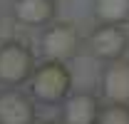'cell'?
Segmentation results:
<instances>
[{"mask_svg": "<svg viewBox=\"0 0 129 124\" xmlns=\"http://www.w3.org/2000/svg\"><path fill=\"white\" fill-rule=\"evenodd\" d=\"M87 47L92 52V57L102 62L122 60L129 50V35L124 30V25H104L99 22L87 37Z\"/></svg>", "mask_w": 129, "mask_h": 124, "instance_id": "4", "label": "cell"}, {"mask_svg": "<svg viewBox=\"0 0 129 124\" xmlns=\"http://www.w3.org/2000/svg\"><path fill=\"white\" fill-rule=\"evenodd\" d=\"M50 124H52V122H50Z\"/></svg>", "mask_w": 129, "mask_h": 124, "instance_id": "11", "label": "cell"}, {"mask_svg": "<svg viewBox=\"0 0 129 124\" xmlns=\"http://www.w3.org/2000/svg\"><path fill=\"white\" fill-rule=\"evenodd\" d=\"M30 94L42 104H60L72 89V75L64 62L47 60L30 75Z\"/></svg>", "mask_w": 129, "mask_h": 124, "instance_id": "1", "label": "cell"}, {"mask_svg": "<svg viewBox=\"0 0 129 124\" xmlns=\"http://www.w3.org/2000/svg\"><path fill=\"white\" fill-rule=\"evenodd\" d=\"M82 45V37L75 25L70 22H50L47 30L42 32V40H40V47H42V55L47 60H57V62H67L72 57H77Z\"/></svg>", "mask_w": 129, "mask_h": 124, "instance_id": "3", "label": "cell"}, {"mask_svg": "<svg viewBox=\"0 0 129 124\" xmlns=\"http://www.w3.org/2000/svg\"><path fill=\"white\" fill-rule=\"evenodd\" d=\"M35 72V55L22 42H3L0 45V84L20 87Z\"/></svg>", "mask_w": 129, "mask_h": 124, "instance_id": "2", "label": "cell"}, {"mask_svg": "<svg viewBox=\"0 0 129 124\" xmlns=\"http://www.w3.org/2000/svg\"><path fill=\"white\" fill-rule=\"evenodd\" d=\"M97 124H129V104H117L109 102L107 107L99 109Z\"/></svg>", "mask_w": 129, "mask_h": 124, "instance_id": "10", "label": "cell"}, {"mask_svg": "<svg viewBox=\"0 0 129 124\" xmlns=\"http://www.w3.org/2000/svg\"><path fill=\"white\" fill-rule=\"evenodd\" d=\"M92 13H94L97 22L127 25L129 22V0H92Z\"/></svg>", "mask_w": 129, "mask_h": 124, "instance_id": "9", "label": "cell"}, {"mask_svg": "<svg viewBox=\"0 0 129 124\" xmlns=\"http://www.w3.org/2000/svg\"><path fill=\"white\" fill-rule=\"evenodd\" d=\"M0 124H35V104L27 94L8 87L0 92Z\"/></svg>", "mask_w": 129, "mask_h": 124, "instance_id": "5", "label": "cell"}, {"mask_svg": "<svg viewBox=\"0 0 129 124\" xmlns=\"http://www.w3.org/2000/svg\"><path fill=\"white\" fill-rule=\"evenodd\" d=\"M102 94L117 102V104H129V60H112L104 65L102 72Z\"/></svg>", "mask_w": 129, "mask_h": 124, "instance_id": "6", "label": "cell"}, {"mask_svg": "<svg viewBox=\"0 0 129 124\" xmlns=\"http://www.w3.org/2000/svg\"><path fill=\"white\" fill-rule=\"evenodd\" d=\"M99 102L89 92H75L62 99V124H97Z\"/></svg>", "mask_w": 129, "mask_h": 124, "instance_id": "7", "label": "cell"}, {"mask_svg": "<svg viewBox=\"0 0 129 124\" xmlns=\"http://www.w3.org/2000/svg\"><path fill=\"white\" fill-rule=\"evenodd\" d=\"M57 5L55 0H13V15L20 25L40 27L55 20Z\"/></svg>", "mask_w": 129, "mask_h": 124, "instance_id": "8", "label": "cell"}]
</instances>
